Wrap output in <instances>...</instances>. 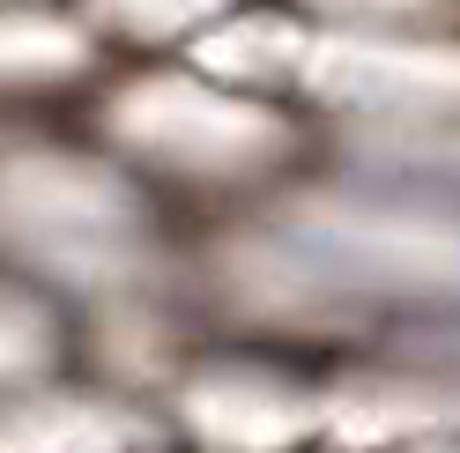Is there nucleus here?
Here are the masks:
<instances>
[]
</instances>
